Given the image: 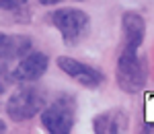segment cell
<instances>
[{
    "mask_svg": "<svg viewBox=\"0 0 154 134\" xmlns=\"http://www.w3.org/2000/svg\"><path fill=\"white\" fill-rule=\"evenodd\" d=\"M146 76H148V68L144 58L138 56V48L123 46L117 60V68H115L117 87L125 93H140L146 87Z\"/></svg>",
    "mask_w": 154,
    "mask_h": 134,
    "instance_id": "1",
    "label": "cell"
},
{
    "mask_svg": "<svg viewBox=\"0 0 154 134\" xmlns=\"http://www.w3.org/2000/svg\"><path fill=\"white\" fill-rule=\"evenodd\" d=\"M45 107V91L41 87H21L6 99V113L12 122H27Z\"/></svg>",
    "mask_w": 154,
    "mask_h": 134,
    "instance_id": "2",
    "label": "cell"
},
{
    "mask_svg": "<svg viewBox=\"0 0 154 134\" xmlns=\"http://www.w3.org/2000/svg\"><path fill=\"white\" fill-rule=\"evenodd\" d=\"M39 113H41V124L49 134H70L76 122V97L60 95Z\"/></svg>",
    "mask_w": 154,
    "mask_h": 134,
    "instance_id": "3",
    "label": "cell"
},
{
    "mask_svg": "<svg viewBox=\"0 0 154 134\" xmlns=\"http://www.w3.org/2000/svg\"><path fill=\"white\" fill-rule=\"evenodd\" d=\"M49 21L56 25L66 46H76L88 35L91 19L80 8H58L49 12Z\"/></svg>",
    "mask_w": 154,
    "mask_h": 134,
    "instance_id": "4",
    "label": "cell"
},
{
    "mask_svg": "<svg viewBox=\"0 0 154 134\" xmlns=\"http://www.w3.org/2000/svg\"><path fill=\"white\" fill-rule=\"evenodd\" d=\"M49 66V58L43 52H33L29 49L25 56H21L14 62V68L8 70V78L17 83H35L39 81Z\"/></svg>",
    "mask_w": 154,
    "mask_h": 134,
    "instance_id": "5",
    "label": "cell"
},
{
    "mask_svg": "<svg viewBox=\"0 0 154 134\" xmlns=\"http://www.w3.org/2000/svg\"><path fill=\"white\" fill-rule=\"evenodd\" d=\"M56 62H58L60 70H64L70 78H74L76 83H80L86 89H97V87L103 85V81H105V76H103L101 70H97L95 66H88V64L76 60V58L60 56Z\"/></svg>",
    "mask_w": 154,
    "mask_h": 134,
    "instance_id": "6",
    "label": "cell"
},
{
    "mask_svg": "<svg viewBox=\"0 0 154 134\" xmlns=\"http://www.w3.org/2000/svg\"><path fill=\"white\" fill-rule=\"evenodd\" d=\"M31 49V39L27 35H11L0 31V78L8 76V66Z\"/></svg>",
    "mask_w": 154,
    "mask_h": 134,
    "instance_id": "7",
    "label": "cell"
},
{
    "mask_svg": "<svg viewBox=\"0 0 154 134\" xmlns=\"http://www.w3.org/2000/svg\"><path fill=\"white\" fill-rule=\"evenodd\" d=\"M128 113L123 110H109L93 120V130L97 134H119L128 130Z\"/></svg>",
    "mask_w": 154,
    "mask_h": 134,
    "instance_id": "8",
    "label": "cell"
},
{
    "mask_svg": "<svg viewBox=\"0 0 154 134\" xmlns=\"http://www.w3.org/2000/svg\"><path fill=\"white\" fill-rule=\"evenodd\" d=\"M121 29H123V46L125 48H140L146 35V23L142 14L138 12H125L121 17Z\"/></svg>",
    "mask_w": 154,
    "mask_h": 134,
    "instance_id": "9",
    "label": "cell"
},
{
    "mask_svg": "<svg viewBox=\"0 0 154 134\" xmlns=\"http://www.w3.org/2000/svg\"><path fill=\"white\" fill-rule=\"evenodd\" d=\"M27 0H0V8L2 11H14L19 6H23Z\"/></svg>",
    "mask_w": 154,
    "mask_h": 134,
    "instance_id": "10",
    "label": "cell"
},
{
    "mask_svg": "<svg viewBox=\"0 0 154 134\" xmlns=\"http://www.w3.org/2000/svg\"><path fill=\"white\" fill-rule=\"evenodd\" d=\"M60 2H64V0H39V4H43V6H51V4H60Z\"/></svg>",
    "mask_w": 154,
    "mask_h": 134,
    "instance_id": "11",
    "label": "cell"
},
{
    "mask_svg": "<svg viewBox=\"0 0 154 134\" xmlns=\"http://www.w3.org/2000/svg\"><path fill=\"white\" fill-rule=\"evenodd\" d=\"M2 91H4V81L0 78V95H2Z\"/></svg>",
    "mask_w": 154,
    "mask_h": 134,
    "instance_id": "12",
    "label": "cell"
},
{
    "mask_svg": "<svg viewBox=\"0 0 154 134\" xmlns=\"http://www.w3.org/2000/svg\"><path fill=\"white\" fill-rule=\"evenodd\" d=\"M4 130H6V126H4V122L0 120V132H4Z\"/></svg>",
    "mask_w": 154,
    "mask_h": 134,
    "instance_id": "13",
    "label": "cell"
}]
</instances>
